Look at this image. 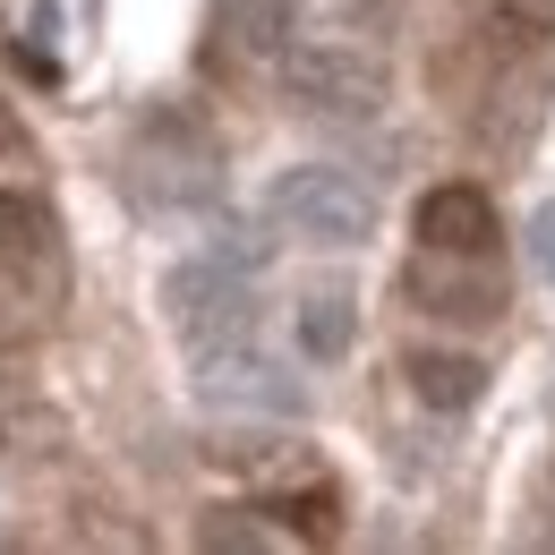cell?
I'll use <instances>...</instances> for the list:
<instances>
[{
	"mask_svg": "<svg viewBox=\"0 0 555 555\" xmlns=\"http://www.w3.org/2000/svg\"><path fill=\"white\" fill-rule=\"evenodd\" d=\"M291 240H317V248H359L367 231H376V197H367V180H350L334 163H291L274 180V197H266Z\"/></svg>",
	"mask_w": 555,
	"mask_h": 555,
	"instance_id": "obj_1",
	"label": "cell"
},
{
	"mask_svg": "<svg viewBox=\"0 0 555 555\" xmlns=\"http://www.w3.org/2000/svg\"><path fill=\"white\" fill-rule=\"evenodd\" d=\"M282 94L308 120H376L385 112V61L359 43H291L282 52Z\"/></svg>",
	"mask_w": 555,
	"mask_h": 555,
	"instance_id": "obj_2",
	"label": "cell"
},
{
	"mask_svg": "<svg viewBox=\"0 0 555 555\" xmlns=\"http://www.w3.org/2000/svg\"><path fill=\"white\" fill-rule=\"evenodd\" d=\"M163 317H171V334L189 350L248 343V282H240V266H222V257L171 266L163 274Z\"/></svg>",
	"mask_w": 555,
	"mask_h": 555,
	"instance_id": "obj_3",
	"label": "cell"
},
{
	"mask_svg": "<svg viewBox=\"0 0 555 555\" xmlns=\"http://www.w3.org/2000/svg\"><path fill=\"white\" fill-rule=\"evenodd\" d=\"M402 291H411L427 317H495L504 308V274H495V248L487 257H462V248H418V266L402 274Z\"/></svg>",
	"mask_w": 555,
	"mask_h": 555,
	"instance_id": "obj_4",
	"label": "cell"
},
{
	"mask_svg": "<svg viewBox=\"0 0 555 555\" xmlns=\"http://www.w3.org/2000/svg\"><path fill=\"white\" fill-rule=\"evenodd\" d=\"M197 393H206L214 411H266V418H291V411H299V385L282 376L266 350H248V343L197 350Z\"/></svg>",
	"mask_w": 555,
	"mask_h": 555,
	"instance_id": "obj_5",
	"label": "cell"
},
{
	"mask_svg": "<svg viewBox=\"0 0 555 555\" xmlns=\"http://www.w3.org/2000/svg\"><path fill=\"white\" fill-rule=\"evenodd\" d=\"M504 240V222L487 206V189L470 180H444V189H427L418 197V248H462V257H487Z\"/></svg>",
	"mask_w": 555,
	"mask_h": 555,
	"instance_id": "obj_6",
	"label": "cell"
},
{
	"mask_svg": "<svg viewBox=\"0 0 555 555\" xmlns=\"http://www.w3.org/2000/svg\"><path fill=\"white\" fill-rule=\"evenodd\" d=\"M299 26V0H222V43L240 61H282Z\"/></svg>",
	"mask_w": 555,
	"mask_h": 555,
	"instance_id": "obj_7",
	"label": "cell"
},
{
	"mask_svg": "<svg viewBox=\"0 0 555 555\" xmlns=\"http://www.w3.org/2000/svg\"><path fill=\"white\" fill-rule=\"evenodd\" d=\"M411 393L427 411H470L487 393V359H470V350H411Z\"/></svg>",
	"mask_w": 555,
	"mask_h": 555,
	"instance_id": "obj_8",
	"label": "cell"
},
{
	"mask_svg": "<svg viewBox=\"0 0 555 555\" xmlns=\"http://www.w3.org/2000/svg\"><path fill=\"white\" fill-rule=\"evenodd\" d=\"M35 257H52V214L35 206L26 189H0V274H17Z\"/></svg>",
	"mask_w": 555,
	"mask_h": 555,
	"instance_id": "obj_9",
	"label": "cell"
},
{
	"mask_svg": "<svg viewBox=\"0 0 555 555\" xmlns=\"http://www.w3.org/2000/svg\"><path fill=\"white\" fill-rule=\"evenodd\" d=\"M350 334H359V308H350L343 291H317V299L299 308V350H308V359H343Z\"/></svg>",
	"mask_w": 555,
	"mask_h": 555,
	"instance_id": "obj_10",
	"label": "cell"
},
{
	"mask_svg": "<svg viewBox=\"0 0 555 555\" xmlns=\"http://www.w3.org/2000/svg\"><path fill=\"white\" fill-rule=\"evenodd\" d=\"M274 513L299 530V539H334V521H343V495H334V487H299V495H282Z\"/></svg>",
	"mask_w": 555,
	"mask_h": 555,
	"instance_id": "obj_11",
	"label": "cell"
},
{
	"mask_svg": "<svg viewBox=\"0 0 555 555\" xmlns=\"http://www.w3.org/2000/svg\"><path fill=\"white\" fill-rule=\"evenodd\" d=\"M197 547H274V530H266V521H231V513H214L206 530H197Z\"/></svg>",
	"mask_w": 555,
	"mask_h": 555,
	"instance_id": "obj_12",
	"label": "cell"
},
{
	"mask_svg": "<svg viewBox=\"0 0 555 555\" xmlns=\"http://www.w3.org/2000/svg\"><path fill=\"white\" fill-rule=\"evenodd\" d=\"M530 257H539V274L555 282V206H539V214H530Z\"/></svg>",
	"mask_w": 555,
	"mask_h": 555,
	"instance_id": "obj_13",
	"label": "cell"
},
{
	"mask_svg": "<svg viewBox=\"0 0 555 555\" xmlns=\"http://www.w3.org/2000/svg\"><path fill=\"white\" fill-rule=\"evenodd\" d=\"M0 145H9V154H26V145H17V129H9V120H0Z\"/></svg>",
	"mask_w": 555,
	"mask_h": 555,
	"instance_id": "obj_14",
	"label": "cell"
}]
</instances>
